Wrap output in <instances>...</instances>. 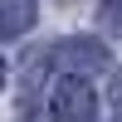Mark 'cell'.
I'll list each match as a JSON object with an SVG mask.
<instances>
[{
  "instance_id": "1",
  "label": "cell",
  "mask_w": 122,
  "mask_h": 122,
  "mask_svg": "<svg viewBox=\"0 0 122 122\" xmlns=\"http://www.w3.org/2000/svg\"><path fill=\"white\" fill-rule=\"evenodd\" d=\"M49 112H54V122H88V117H93V88H88L78 73L59 78Z\"/></svg>"
},
{
  "instance_id": "3",
  "label": "cell",
  "mask_w": 122,
  "mask_h": 122,
  "mask_svg": "<svg viewBox=\"0 0 122 122\" xmlns=\"http://www.w3.org/2000/svg\"><path fill=\"white\" fill-rule=\"evenodd\" d=\"M98 15H103L107 29H117V34H122V0H103V10H98Z\"/></svg>"
},
{
  "instance_id": "2",
  "label": "cell",
  "mask_w": 122,
  "mask_h": 122,
  "mask_svg": "<svg viewBox=\"0 0 122 122\" xmlns=\"http://www.w3.org/2000/svg\"><path fill=\"white\" fill-rule=\"evenodd\" d=\"M5 10H10L5 29H10V34H20V29H25V20H29V0H5Z\"/></svg>"
}]
</instances>
